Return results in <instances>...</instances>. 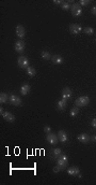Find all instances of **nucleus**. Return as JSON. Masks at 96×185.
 <instances>
[{"label":"nucleus","mask_w":96,"mask_h":185,"mask_svg":"<svg viewBox=\"0 0 96 185\" xmlns=\"http://www.w3.org/2000/svg\"><path fill=\"white\" fill-rule=\"evenodd\" d=\"M67 164H69V159H67V156L65 154H62L57 158V165L60 166L62 170H65L67 168Z\"/></svg>","instance_id":"nucleus-1"},{"label":"nucleus","mask_w":96,"mask_h":185,"mask_svg":"<svg viewBox=\"0 0 96 185\" xmlns=\"http://www.w3.org/2000/svg\"><path fill=\"white\" fill-rule=\"evenodd\" d=\"M90 102V97L89 96H81L79 98H77L76 101H75V105L78 107V108H82V107H85V105H89Z\"/></svg>","instance_id":"nucleus-2"},{"label":"nucleus","mask_w":96,"mask_h":185,"mask_svg":"<svg viewBox=\"0 0 96 185\" xmlns=\"http://www.w3.org/2000/svg\"><path fill=\"white\" fill-rule=\"evenodd\" d=\"M71 14H73L74 16H76V17L80 16V15L82 14V7L80 6L79 2H75L74 4L71 6Z\"/></svg>","instance_id":"nucleus-3"},{"label":"nucleus","mask_w":96,"mask_h":185,"mask_svg":"<svg viewBox=\"0 0 96 185\" xmlns=\"http://www.w3.org/2000/svg\"><path fill=\"white\" fill-rule=\"evenodd\" d=\"M17 63H18V66L20 68H22V69H27L28 67L30 66V61H29L28 57H26V56H19Z\"/></svg>","instance_id":"nucleus-4"},{"label":"nucleus","mask_w":96,"mask_h":185,"mask_svg":"<svg viewBox=\"0 0 96 185\" xmlns=\"http://www.w3.org/2000/svg\"><path fill=\"white\" fill-rule=\"evenodd\" d=\"M46 140H47V142H48L49 144H51V145H57L58 142H59V139H58V135L53 133L52 131L50 133H47Z\"/></svg>","instance_id":"nucleus-5"},{"label":"nucleus","mask_w":96,"mask_h":185,"mask_svg":"<svg viewBox=\"0 0 96 185\" xmlns=\"http://www.w3.org/2000/svg\"><path fill=\"white\" fill-rule=\"evenodd\" d=\"M25 47H26V44H25V42L22 41V40H18V41H16V42H15V45H14V49H15V51H16L17 53H19V54L24 53V51H25Z\"/></svg>","instance_id":"nucleus-6"},{"label":"nucleus","mask_w":96,"mask_h":185,"mask_svg":"<svg viewBox=\"0 0 96 185\" xmlns=\"http://www.w3.org/2000/svg\"><path fill=\"white\" fill-rule=\"evenodd\" d=\"M82 30L83 29L80 24H71V25L69 26V31H71V33H73V35H78V33H80Z\"/></svg>","instance_id":"nucleus-7"},{"label":"nucleus","mask_w":96,"mask_h":185,"mask_svg":"<svg viewBox=\"0 0 96 185\" xmlns=\"http://www.w3.org/2000/svg\"><path fill=\"white\" fill-rule=\"evenodd\" d=\"M9 102H10L12 105L18 107V105H22V99H20L17 95H11V96H10V99H9Z\"/></svg>","instance_id":"nucleus-8"},{"label":"nucleus","mask_w":96,"mask_h":185,"mask_svg":"<svg viewBox=\"0 0 96 185\" xmlns=\"http://www.w3.org/2000/svg\"><path fill=\"white\" fill-rule=\"evenodd\" d=\"M15 32H16V36L18 37L19 39H24L26 36V29L22 25H17Z\"/></svg>","instance_id":"nucleus-9"},{"label":"nucleus","mask_w":96,"mask_h":185,"mask_svg":"<svg viewBox=\"0 0 96 185\" xmlns=\"http://www.w3.org/2000/svg\"><path fill=\"white\" fill-rule=\"evenodd\" d=\"M77 139L79 140V142H81V143L85 144V143H89L91 141V137L88 135V133H80V135H78V137H77Z\"/></svg>","instance_id":"nucleus-10"},{"label":"nucleus","mask_w":96,"mask_h":185,"mask_svg":"<svg viewBox=\"0 0 96 185\" xmlns=\"http://www.w3.org/2000/svg\"><path fill=\"white\" fill-rule=\"evenodd\" d=\"M57 135H58L59 141L62 142V143H65V142H67V140H69V136H67L66 131H64V130H59V133H58Z\"/></svg>","instance_id":"nucleus-11"},{"label":"nucleus","mask_w":96,"mask_h":185,"mask_svg":"<svg viewBox=\"0 0 96 185\" xmlns=\"http://www.w3.org/2000/svg\"><path fill=\"white\" fill-rule=\"evenodd\" d=\"M61 96H62V99L69 100L71 99V89L69 87H64L61 91Z\"/></svg>","instance_id":"nucleus-12"},{"label":"nucleus","mask_w":96,"mask_h":185,"mask_svg":"<svg viewBox=\"0 0 96 185\" xmlns=\"http://www.w3.org/2000/svg\"><path fill=\"white\" fill-rule=\"evenodd\" d=\"M1 116H2L6 122H10V123H13V122L15 121L14 114H12L11 112H8V111H3L2 113H1Z\"/></svg>","instance_id":"nucleus-13"},{"label":"nucleus","mask_w":96,"mask_h":185,"mask_svg":"<svg viewBox=\"0 0 96 185\" xmlns=\"http://www.w3.org/2000/svg\"><path fill=\"white\" fill-rule=\"evenodd\" d=\"M66 172H67L69 175H71V177H78V174L80 173V169L76 166H71V167H69V168H67Z\"/></svg>","instance_id":"nucleus-14"},{"label":"nucleus","mask_w":96,"mask_h":185,"mask_svg":"<svg viewBox=\"0 0 96 185\" xmlns=\"http://www.w3.org/2000/svg\"><path fill=\"white\" fill-rule=\"evenodd\" d=\"M66 107H67V100L65 99H60L58 100L57 102V109L59 111H63L66 109Z\"/></svg>","instance_id":"nucleus-15"},{"label":"nucleus","mask_w":96,"mask_h":185,"mask_svg":"<svg viewBox=\"0 0 96 185\" xmlns=\"http://www.w3.org/2000/svg\"><path fill=\"white\" fill-rule=\"evenodd\" d=\"M51 61L55 65H62L64 63V58L61 55H53L51 57Z\"/></svg>","instance_id":"nucleus-16"},{"label":"nucleus","mask_w":96,"mask_h":185,"mask_svg":"<svg viewBox=\"0 0 96 185\" xmlns=\"http://www.w3.org/2000/svg\"><path fill=\"white\" fill-rule=\"evenodd\" d=\"M30 89H31V87H30V85L29 84H27V83H25L24 85L20 87V95H22V96H26L27 94H29L30 93Z\"/></svg>","instance_id":"nucleus-17"},{"label":"nucleus","mask_w":96,"mask_h":185,"mask_svg":"<svg viewBox=\"0 0 96 185\" xmlns=\"http://www.w3.org/2000/svg\"><path fill=\"white\" fill-rule=\"evenodd\" d=\"M74 1H63L62 2V4H61V9L62 10H64V11H67V10H71V6L74 4Z\"/></svg>","instance_id":"nucleus-18"},{"label":"nucleus","mask_w":96,"mask_h":185,"mask_svg":"<svg viewBox=\"0 0 96 185\" xmlns=\"http://www.w3.org/2000/svg\"><path fill=\"white\" fill-rule=\"evenodd\" d=\"M9 99H10V96H9L6 93H1L0 94V103H6L9 102Z\"/></svg>","instance_id":"nucleus-19"},{"label":"nucleus","mask_w":96,"mask_h":185,"mask_svg":"<svg viewBox=\"0 0 96 185\" xmlns=\"http://www.w3.org/2000/svg\"><path fill=\"white\" fill-rule=\"evenodd\" d=\"M26 73H27V75H29L30 77H33L34 75H35V73H36V71H35V69L33 68V67H31V66H29L26 69Z\"/></svg>","instance_id":"nucleus-20"},{"label":"nucleus","mask_w":96,"mask_h":185,"mask_svg":"<svg viewBox=\"0 0 96 185\" xmlns=\"http://www.w3.org/2000/svg\"><path fill=\"white\" fill-rule=\"evenodd\" d=\"M41 56H42L43 59H45V60H49V59H51V57H52V56L50 55V53L47 52V51H43L42 54H41Z\"/></svg>","instance_id":"nucleus-21"},{"label":"nucleus","mask_w":96,"mask_h":185,"mask_svg":"<svg viewBox=\"0 0 96 185\" xmlns=\"http://www.w3.org/2000/svg\"><path fill=\"white\" fill-rule=\"evenodd\" d=\"M78 113H79V108H78V107H74L73 109H71L69 115H71V117H75V116L78 115Z\"/></svg>","instance_id":"nucleus-22"},{"label":"nucleus","mask_w":96,"mask_h":185,"mask_svg":"<svg viewBox=\"0 0 96 185\" xmlns=\"http://www.w3.org/2000/svg\"><path fill=\"white\" fill-rule=\"evenodd\" d=\"M52 155H53V157H56V158H58L59 156H60L61 154H62V150L61 149H59V147H57V149H55L53 151H52Z\"/></svg>","instance_id":"nucleus-23"},{"label":"nucleus","mask_w":96,"mask_h":185,"mask_svg":"<svg viewBox=\"0 0 96 185\" xmlns=\"http://www.w3.org/2000/svg\"><path fill=\"white\" fill-rule=\"evenodd\" d=\"M83 31H84L87 35H89V36H92L94 33V29L92 27H85L84 29H83Z\"/></svg>","instance_id":"nucleus-24"},{"label":"nucleus","mask_w":96,"mask_h":185,"mask_svg":"<svg viewBox=\"0 0 96 185\" xmlns=\"http://www.w3.org/2000/svg\"><path fill=\"white\" fill-rule=\"evenodd\" d=\"M44 133H51V127H50V126H48V125H45L44 126Z\"/></svg>","instance_id":"nucleus-25"},{"label":"nucleus","mask_w":96,"mask_h":185,"mask_svg":"<svg viewBox=\"0 0 96 185\" xmlns=\"http://www.w3.org/2000/svg\"><path fill=\"white\" fill-rule=\"evenodd\" d=\"M79 4L81 7L82 6H88V4H90V1H89V0H80Z\"/></svg>","instance_id":"nucleus-26"},{"label":"nucleus","mask_w":96,"mask_h":185,"mask_svg":"<svg viewBox=\"0 0 96 185\" xmlns=\"http://www.w3.org/2000/svg\"><path fill=\"white\" fill-rule=\"evenodd\" d=\"M61 170H62V169H61V167L60 166H56V167H53V169H52V171L55 172V173H58V172H60Z\"/></svg>","instance_id":"nucleus-27"},{"label":"nucleus","mask_w":96,"mask_h":185,"mask_svg":"<svg viewBox=\"0 0 96 185\" xmlns=\"http://www.w3.org/2000/svg\"><path fill=\"white\" fill-rule=\"evenodd\" d=\"M91 124H92V127L96 128V119H92V123H91Z\"/></svg>","instance_id":"nucleus-28"},{"label":"nucleus","mask_w":96,"mask_h":185,"mask_svg":"<svg viewBox=\"0 0 96 185\" xmlns=\"http://www.w3.org/2000/svg\"><path fill=\"white\" fill-rule=\"evenodd\" d=\"M91 12H92V14H93V15H96V6L91 9Z\"/></svg>","instance_id":"nucleus-29"},{"label":"nucleus","mask_w":96,"mask_h":185,"mask_svg":"<svg viewBox=\"0 0 96 185\" xmlns=\"http://www.w3.org/2000/svg\"><path fill=\"white\" fill-rule=\"evenodd\" d=\"M62 2H63V1H62V0H55V1H53V3H56V4H62Z\"/></svg>","instance_id":"nucleus-30"},{"label":"nucleus","mask_w":96,"mask_h":185,"mask_svg":"<svg viewBox=\"0 0 96 185\" xmlns=\"http://www.w3.org/2000/svg\"><path fill=\"white\" fill-rule=\"evenodd\" d=\"M91 140L94 141V142H96V136H92V137H91Z\"/></svg>","instance_id":"nucleus-31"},{"label":"nucleus","mask_w":96,"mask_h":185,"mask_svg":"<svg viewBox=\"0 0 96 185\" xmlns=\"http://www.w3.org/2000/svg\"><path fill=\"white\" fill-rule=\"evenodd\" d=\"M95 42H96V39H95Z\"/></svg>","instance_id":"nucleus-32"}]
</instances>
